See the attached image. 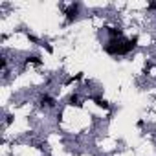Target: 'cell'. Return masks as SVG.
I'll return each mask as SVG.
<instances>
[{
	"instance_id": "cell-2",
	"label": "cell",
	"mask_w": 156,
	"mask_h": 156,
	"mask_svg": "<svg viewBox=\"0 0 156 156\" xmlns=\"http://www.w3.org/2000/svg\"><path fill=\"white\" fill-rule=\"evenodd\" d=\"M41 107H44V108H51V107H55V99L51 98V96H42L41 98Z\"/></svg>"
},
{
	"instance_id": "cell-1",
	"label": "cell",
	"mask_w": 156,
	"mask_h": 156,
	"mask_svg": "<svg viewBox=\"0 0 156 156\" xmlns=\"http://www.w3.org/2000/svg\"><path fill=\"white\" fill-rule=\"evenodd\" d=\"M79 4H72L68 9H66V22H73L77 20V17H79Z\"/></svg>"
},
{
	"instance_id": "cell-3",
	"label": "cell",
	"mask_w": 156,
	"mask_h": 156,
	"mask_svg": "<svg viewBox=\"0 0 156 156\" xmlns=\"http://www.w3.org/2000/svg\"><path fill=\"white\" fill-rule=\"evenodd\" d=\"M77 101H79V98H77V94H72V96L68 98V103H70V105H79Z\"/></svg>"
}]
</instances>
